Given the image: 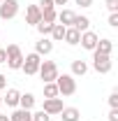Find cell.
Listing matches in <instances>:
<instances>
[{
    "label": "cell",
    "instance_id": "1",
    "mask_svg": "<svg viewBox=\"0 0 118 121\" xmlns=\"http://www.w3.org/2000/svg\"><path fill=\"white\" fill-rule=\"evenodd\" d=\"M5 54H7V68L9 70H21V65H23V54H21V47L19 44H9L5 49Z\"/></svg>",
    "mask_w": 118,
    "mask_h": 121
},
{
    "label": "cell",
    "instance_id": "2",
    "mask_svg": "<svg viewBox=\"0 0 118 121\" xmlns=\"http://www.w3.org/2000/svg\"><path fill=\"white\" fill-rule=\"evenodd\" d=\"M37 72H39V77L44 79V84H49V82H56V77H58V65H56L53 60H42Z\"/></svg>",
    "mask_w": 118,
    "mask_h": 121
},
{
    "label": "cell",
    "instance_id": "3",
    "mask_svg": "<svg viewBox=\"0 0 118 121\" xmlns=\"http://www.w3.org/2000/svg\"><path fill=\"white\" fill-rule=\"evenodd\" d=\"M56 86H58V93L63 95H72L76 91V82H74L72 75H58L56 77Z\"/></svg>",
    "mask_w": 118,
    "mask_h": 121
},
{
    "label": "cell",
    "instance_id": "4",
    "mask_svg": "<svg viewBox=\"0 0 118 121\" xmlns=\"http://www.w3.org/2000/svg\"><path fill=\"white\" fill-rule=\"evenodd\" d=\"M93 65H95V70H97V72L106 75V72L111 70V58H109L106 54H100V51H93Z\"/></svg>",
    "mask_w": 118,
    "mask_h": 121
},
{
    "label": "cell",
    "instance_id": "5",
    "mask_svg": "<svg viewBox=\"0 0 118 121\" xmlns=\"http://www.w3.org/2000/svg\"><path fill=\"white\" fill-rule=\"evenodd\" d=\"M39 63H42L39 54H28V56L23 58V65H21V70H23L26 75H35V72L39 70Z\"/></svg>",
    "mask_w": 118,
    "mask_h": 121
},
{
    "label": "cell",
    "instance_id": "6",
    "mask_svg": "<svg viewBox=\"0 0 118 121\" xmlns=\"http://www.w3.org/2000/svg\"><path fill=\"white\" fill-rule=\"evenodd\" d=\"M19 12V2L16 0H2L0 2V19H14Z\"/></svg>",
    "mask_w": 118,
    "mask_h": 121
},
{
    "label": "cell",
    "instance_id": "7",
    "mask_svg": "<svg viewBox=\"0 0 118 121\" xmlns=\"http://www.w3.org/2000/svg\"><path fill=\"white\" fill-rule=\"evenodd\" d=\"M97 35L93 33V30H86V33H81V37H79V42L83 49H88V51H95V47H97Z\"/></svg>",
    "mask_w": 118,
    "mask_h": 121
},
{
    "label": "cell",
    "instance_id": "8",
    "mask_svg": "<svg viewBox=\"0 0 118 121\" xmlns=\"http://www.w3.org/2000/svg\"><path fill=\"white\" fill-rule=\"evenodd\" d=\"M42 109H44L46 114H60L63 112V100L60 98H46Z\"/></svg>",
    "mask_w": 118,
    "mask_h": 121
},
{
    "label": "cell",
    "instance_id": "9",
    "mask_svg": "<svg viewBox=\"0 0 118 121\" xmlns=\"http://www.w3.org/2000/svg\"><path fill=\"white\" fill-rule=\"evenodd\" d=\"M39 19H42V12H39V7H37V5H28L26 21H28V23H32V26H37V23H39Z\"/></svg>",
    "mask_w": 118,
    "mask_h": 121
},
{
    "label": "cell",
    "instance_id": "10",
    "mask_svg": "<svg viewBox=\"0 0 118 121\" xmlns=\"http://www.w3.org/2000/svg\"><path fill=\"white\" fill-rule=\"evenodd\" d=\"M51 49H53V42L46 40V37H42V40L35 44V54H39V56L44 54V56H46V54H51Z\"/></svg>",
    "mask_w": 118,
    "mask_h": 121
},
{
    "label": "cell",
    "instance_id": "11",
    "mask_svg": "<svg viewBox=\"0 0 118 121\" xmlns=\"http://www.w3.org/2000/svg\"><path fill=\"white\" fill-rule=\"evenodd\" d=\"M88 26H90V19H88V16H74V21H72V28H74V30L86 33Z\"/></svg>",
    "mask_w": 118,
    "mask_h": 121
},
{
    "label": "cell",
    "instance_id": "12",
    "mask_svg": "<svg viewBox=\"0 0 118 121\" xmlns=\"http://www.w3.org/2000/svg\"><path fill=\"white\" fill-rule=\"evenodd\" d=\"M63 119L60 121H79V117H81V112L76 109V107H63Z\"/></svg>",
    "mask_w": 118,
    "mask_h": 121
},
{
    "label": "cell",
    "instance_id": "13",
    "mask_svg": "<svg viewBox=\"0 0 118 121\" xmlns=\"http://www.w3.org/2000/svg\"><path fill=\"white\" fill-rule=\"evenodd\" d=\"M74 12H70V9H63V12H60V14H56V19H58L60 21V26H65V28H67V26H72V21H74Z\"/></svg>",
    "mask_w": 118,
    "mask_h": 121
},
{
    "label": "cell",
    "instance_id": "14",
    "mask_svg": "<svg viewBox=\"0 0 118 121\" xmlns=\"http://www.w3.org/2000/svg\"><path fill=\"white\" fill-rule=\"evenodd\" d=\"M79 37H81V33H79V30H74L72 26H70V28H65V37H63V40H65L67 44H79Z\"/></svg>",
    "mask_w": 118,
    "mask_h": 121
},
{
    "label": "cell",
    "instance_id": "15",
    "mask_svg": "<svg viewBox=\"0 0 118 121\" xmlns=\"http://www.w3.org/2000/svg\"><path fill=\"white\" fill-rule=\"evenodd\" d=\"M19 98H21V93L16 89H7V95L2 98V103H7L9 107H14V105H19Z\"/></svg>",
    "mask_w": 118,
    "mask_h": 121
},
{
    "label": "cell",
    "instance_id": "16",
    "mask_svg": "<svg viewBox=\"0 0 118 121\" xmlns=\"http://www.w3.org/2000/svg\"><path fill=\"white\" fill-rule=\"evenodd\" d=\"M9 121H32V114H30V109H16L14 114L9 117Z\"/></svg>",
    "mask_w": 118,
    "mask_h": 121
},
{
    "label": "cell",
    "instance_id": "17",
    "mask_svg": "<svg viewBox=\"0 0 118 121\" xmlns=\"http://www.w3.org/2000/svg\"><path fill=\"white\" fill-rule=\"evenodd\" d=\"M111 49H114V42L111 40H97V47H95V51H100V54H111Z\"/></svg>",
    "mask_w": 118,
    "mask_h": 121
},
{
    "label": "cell",
    "instance_id": "18",
    "mask_svg": "<svg viewBox=\"0 0 118 121\" xmlns=\"http://www.w3.org/2000/svg\"><path fill=\"white\" fill-rule=\"evenodd\" d=\"M88 72V65H86V60H72V75H86Z\"/></svg>",
    "mask_w": 118,
    "mask_h": 121
},
{
    "label": "cell",
    "instance_id": "19",
    "mask_svg": "<svg viewBox=\"0 0 118 121\" xmlns=\"http://www.w3.org/2000/svg\"><path fill=\"white\" fill-rule=\"evenodd\" d=\"M19 105L23 107V109H30V107L35 105V95H32V93H23V95L19 98Z\"/></svg>",
    "mask_w": 118,
    "mask_h": 121
},
{
    "label": "cell",
    "instance_id": "20",
    "mask_svg": "<svg viewBox=\"0 0 118 121\" xmlns=\"http://www.w3.org/2000/svg\"><path fill=\"white\" fill-rule=\"evenodd\" d=\"M44 95H46V98H56V95H58V86H56V82L44 84Z\"/></svg>",
    "mask_w": 118,
    "mask_h": 121
},
{
    "label": "cell",
    "instance_id": "21",
    "mask_svg": "<svg viewBox=\"0 0 118 121\" xmlns=\"http://www.w3.org/2000/svg\"><path fill=\"white\" fill-rule=\"evenodd\" d=\"M51 37H53V40H63V37H65V26L53 23V28H51Z\"/></svg>",
    "mask_w": 118,
    "mask_h": 121
},
{
    "label": "cell",
    "instance_id": "22",
    "mask_svg": "<svg viewBox=\"0 0 118 121\" xmlns=\"http://www.w3.org/2000/svg\"><path fill=\"white\" fill-rule=\"evenodd\" d=\"M51 28H53V23H51V21H44V19H39V23H37V30H39L42 35H49V33H51Z\"/></svg>",
    "mask_w": 118,
    "mask_h": 121
},
{
    "label": "cell",
    "instance_id": "23",
    "mask_svg": "<svg viewBox=\"0 0 118 121\" xmlns=\"http://www.w3.org/2000/svg\"><path fill=\"white\" fill-rule=\"evenodd\" d=\"M42 19L44 21H56V7H49V9H42Z\"/></svg>",
    "mask_w": 118,
    "mask_h": 121
},
{
    "label": "cell",
    "instance_id": "24",
    "mask_svg": "<svg viewBox=\"0 0 118 121\" xmlns=\"http://www.w3.org/2000/svg\"><path fill=\"white\" fill-rule=\"evenodd\" d=\"M49 119H51V117L46 114L44 109H39V112H35V114H32V121H49Z\"/></svg>",
    "mask_w": 118,
    "mask_h": 121
},
{
    "label": "cell",
    "instance_id": "25",
    "mask_svg": "<svg viewBox=\"0 0 118 121\" xmlns=\"http://www.w3.org/2000/svg\"><path fill=\"white\" fill-rule=\"evenodd\" d=\"M109 105H111V109H118V93L116 91L109 95Z\"/></svg>",
    "mask_w": 118,
    "mask_h": 121
},
{
    "label": "cell",
    "instance_id": "26",
    "mask_svg": "<svg viewBox=\"0 0 118 121\" xmlns=\"http://www.w3.org/2000/svg\"><path fill=\"white\" fill-rule=\"evenodd\" d=\"M37 7H39V12H42V9H49V7H56V5H53V0H39V5H37Z\"/></svg>",
    "mask_w": 118,
    "mask_h": 121
},
{
    "label": "cell",
    "instance_id": "27",
    "mask_svg": "<svg viewBox=\"0 0 118 121\" xmlns=\"http://www.w3.org/2000/svg\"><path fill=\"white\" fill-rule=\"evenodd\" d=\"M109 26H114V28L118 26V14L116 12H111V16H109Z\"/></svg>",
    "mask_w": 118,
    "mask_h": 121
},
{
    "label": "cell",
    "instance_id": "28",
    "mask_svg": "<svg viewBox=\"0 0 118 121\" xmlns=\"http://www.w3.org/2000/svg\"><path fill=\"white\" fill-rule=\"evenodd\" d=\"M106 7H109L111 12H116L118 9V0H106Z\"/></svg>",
    "mask_w": 118,
    "mask_h": 121
},
{
    "label": "cell",
    "instance_id": "29",
    "mask_svg": "<svg viewBox=\"0 0 118 121\" xmlns=\"http://www.w3.org/2000/svg\"><path fill=\"white\" fill-rule=\"evenodd\" d=\"M109 121H118V109H111L109 112Z\"/></svg>",
    "mask_w": 118,
    "mask_h": 121
},
{
    "label": "cell",
    "instance_id": "30",
    "mask_svg": "<svg viewBox=\"0 0 118 121\" xmlns=\"http://www.w3.org/2000/svg\"><path fill=\"white\" fill-rule=\"evenodd\" d=\"M76 5H81V7H90L93 0H76Z\"/></svg>",
    "mask_w": 118,
    "mask_h": 121
},
{
    "label": "cell",
    "instance_id": "31",
    "mask_svg": "<svg viewBox=\"0 0 118 121\" xmlns=\"http://www.w3.org/2000/svg\"><path fill=\"white\" fill-rule=\"evenodd\" d=\"M5 86H7V77H5V75H0V91L5 89Z\"/></svg>",
    "mask_w": 118,
    "mask_h": 121
},
{
    "label": "cell",
    "instance_id": "32",
    "mask_svg": "<svg viewBox=\"0 0 118 121\" xmlns=\"http://www.w3.org/2000/svg\"><path fill=\"white\" fill-rule=\"evenodd\" d=\"M7 60V54H5V49H0V63H5Z\"/></svg>",
    "mask_w": 118,
    "mask_h": 121
},
{
    "label": "cell",
    "instance_id": "33",
    "mask_svg": "<svg viewBox=\"0 0 118 121\" xmlns=\"http://www.w3.org/2000/svg\"><path fill=\"white\" fill-rule=\"evenodd\" d=\"M67 0H53V5H65Z\"/></svg>",
    "mask_w": 118,
    "mask_h": 121
},
{
    "label": "cell",
    "instance_id": "34",
    "mask_svg": "<svg viewBox=\"0 0 118 121\" xmlns=\"http://www.w3.org/2000/svg\"><path fill=\"white\" fill-rule=\"evenodd\" d=\"M0 121H9V117H5V114H0Z\"/></svg>",
    "mask_w": 118,
    "mask_h": 121
},
{
    "label": "cell",
    "instance_id": "35",
    "mask_svg": "<svg viewBox=\"0 0 118 121\" xmlns=\"http://www.w3.org/2000/svg\"><path fill=\"white\" fill-rule=\"evenodd\" d=\"M0 103H2V98H0Z\"/></svg>",
    "mask_w": 118,
    "mask_h": 121
},
{
    "label": "cell",
    "instance_id": "36",
    "mask_svg": "<svg viewBox=\"0 0 118 121\" xmlns=\"http://www.w3.org/2000/svg\"><path fill=\"white\" fill-rule=\"evenodd\" d=\"M0 2H2V0H0Z\"/></svg>",
    "mask_w": 118,
    "mask_h": 121
}]
</instances>
